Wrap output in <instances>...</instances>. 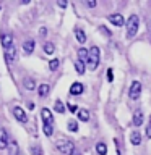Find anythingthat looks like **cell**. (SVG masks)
<instances>
[{
  "label": "cell",
  "mask_w": 151,
  "mask_h": 155,
  "mask_svg": "<svg viewBox=\"0 0 151 155\" xmlns=\"http://www.w3.org/2000/svg\"><path fill=\"white\" fill-rule=\"evenodd\" d=\"M138 26H140V18L138 15H130L127 19V37L133 39L138 32Z\"/></svg>",
  "instance_id": "6da1fadb"
},
{
  "label": "cell",
  "mask_w": 151,
  "mask_h": 155,
  "mask_svg": "<svg viewBox=\"0 0 151 155\" xmlns=\"http://www.w3.org/2000/svg\"><path fill=\"white\" fill-rule=\"evenodd\" d=\"M99 60H101V52H99V47L93 45L90 48V55H88V68L94 71L97 66H99Z\"/></svg>",
  "instance_id": "7a4b0ae2"
},
{
  "label": "cell",
  "mask_w": 151,
  "mask_h": 155,
  "mask_svg": "<svg viewBox=\"0 0 151 155\" xmlns=\"http://www.w3.org/2000/svg\"><path fill=\"white\" fill-rule=\"evenodd\" d=\"M57 149L60 150L63 155H73L76 152V150H75V144H73L72 140H67V139L57 140Z\"/></svg>",
  "instance_id": "3957f363"
},
{
  "label": "cell",
  "mask_w": 151,
  "mask_h": 155,
  "mask_svg": "<svg viewBox=\"0 0 151 155\" xmlns=\"http://www.w3.org/2000/svg\"><path fill=\"white\" fill-rule=\"evenodd\" d=\"M140 94H141V82L140 81H133V82H132V86H130V91H128L130 99L136 100L140 97Z\"/></svg>",
  "instance_id": "277c9868"
},
{
  "label": "cell",
  "mask_w": 151,
  "mask_h": 155,
  "mask_svg": "<svg viewBox=\"0 0 151 155\" xmlns=\"http://www.w3.org/2000/svg\"><path fill=\"white\" fill-rule=\"evenodd\" d=\"M5 58H7V63L8 65H13V63H16L18 60V52H16V47L12 45L8 48L7 52H5Z\"/></svg>",
  "instance_id": "5b68a950"
},
{
  "label": "cell",
  "mask_w": 151,
  "mask_h": 155,
  "mask_svg": "<svg viewBox=\"0 0 151 155\" xmlns=\"http://www.w3.org/2000/svg\"><path fill=\"white\" fill-rule=\"evenodd\" d=\"M13 116L19 121V123H26L28 121V115L21 107H13Z\"/></svg>",
  "instance_id": "8992f818"
},
{
  "label": "cell",
  "mask_w": 151,
  "mask_h": 155,
  "mask_svg": "<svg viewBox=\"0 0 151 155\" xmlns=\"http://www.w3.org/2000/svg\"><path fill=\"white\" fill-rule=\"evenodd\" d=\"M109 21L114 24V26H124L125 24V19H124V16H122L120 13H114V15H109Z\"/></svg>",
  "instance_id": "52a82bcc"
},
{
  "label": "cell",
  "mask_w": 151,
  "mask_h": 155,
  "mask_svg": "<svg viewBox=\"0 0 151 155\" xmlns=\"http://www.w3.org/2000/svg\"><path fill=\"white\" fill-rule=\"evenodd\" d=\"M41 116H42L44 124H54V116H52V111L49 108H42L41 110Z\"/></svg>",
  "instance_id": "ba28073f"
},
{
  "label": "cell",
  "mask_w": 151,
  "mask_h": 155,
  "mask_svg": "<svg viewBox=\"0 0 151 155\" xmlns=\"http://www.w3.org/2000/svg\"><path fill=\"white\" fill-rule=\"evenodd\" d=\"M8 144H10V139H8L7 131L0 128V149H8Z\"/></svg>",
  "instance_id": "9c48e42d"
},
{
  "label": "cell",
  "mask_w": 151,
  "mask_h": 155,
  "mask_svg": "<svg viewBox=\"0 0 151 155\" xmlns=\"http://www.w3.org/2000/svg\"><path fill=\"white\" fill-rule=\"evenodd\" d=\"M83 91H85V87H83L81 82H73L70 86V94L72 95H80V94H83Z\"/></svg>",
  "instance_id": "30bf717a"
},
{
  "label": "cell",
  "mask_w": 151,
  "mask_h": 155,
  "mask_svg": "<svg viewBox=\"0 0 151 155\" xmlns=\"http://www.w3.org/2000/svg\"><path fill=\"white\" fill-rule=\"evenodd\" d=\"M34 47H36V42H34L33 39H28V41L23 42V52L26 53V55H29V53L34 50Z\"/></svg>",
  "instance_id": "8fae6325"
},
{
  "label": "cell",
  "mask_w": 151,
  "mask_h": 155,
  "mask_svg": "<svg viewBox=\"0 0 151 155\" xmlns=\"http://www.w3.org/2000/svg\"><path fill=\"white\" fill-rule=\"evenodd\" d=\"M143 120H145V116H143V111L141 110H136L135 111V115H133V126H141L143 124Z\"/></svg>",
  "instance_id": "7c38bea8"
},
{
  "label": "cell",
  "mask_w": 151,
  "mask_h": 155,
  "mask_svg": "<svg viewBox=\"0 0 151 155\" xmlns=\"http://www.w3.org/2000/svg\"><path fill=\"white\" fill-rule=\"evenodd\" d=\"M8 155H19V145L16 140H10L8 144Z\"/></svg>",
  "instance_id": "4fadbf2b"
},
{
  "label": "cell",
  "mask_w": 151,
  "mask_h": 155,
  "mask_svg": "<svg viewBox=\"0 0 151 155\" xmlns=\"http://www.w3.org/2000/svg\"><path fill=\"white\" fill-rule=\"evenodd\" d=\"M2 45H3L5 50H8V48L13 45V39L10 34H2Z\"/></svg>",
  "instance_id": "5bb4252c"
},
{
  "label": "cell",
  "mask_w": 151,
  "mask_h": 155,
  "mask_svg": "<svg viewBox=\"0 0 151 155\" xmlns=\"http://www.w3.org/2000/svg\"><path fill=\"white\" fill-rule=\"evenodd\" d=\"M23 87L26 91H34L36 89V82H34L33 78H24L23 79Z\"/></svg>",
  "instance_id": "9a60e30c"
},
{
  "label": "cell",
  "mask_w": 151,
  "mask_h": 155,
  "mask_svg": "<svg viewBox=\"0 0 151 155\" xmlns=\"http://www.w3.org/2000/svg\"><path fill=\"white\" fill-rule=\"evenodd\" d=\"M75 37H76V41L80 44L86 42V32L83 31V29H80V28H75Z\"/></svg>",
  "instance_id": "2e32d148"
},
{
  "label": "cell",
  "mask_w": 151,
  "mask_h": 155,
  "mask_svg": "<svg viewBox=\"0 0 151 155\" xmlns=\"http://www.w3.org/2000/svg\"><path fill=\"white\" fill-rule=\"evenodd\" d=\"M76 116H78V120L80 121H90V111H88L86 108H80L78 110V113H76Z\"/></svg>",
  "instance_id": "e0dca14e"
},
{
  "label": "cell",
  "mask_w": 151,
  "mask_h": 155,
  "mask_svg": "<svg viewBox=\"0 0 151 155\" xmlns=\"http://www.w3.org/2000/svg\"><path fill=\"white\" fill-rule=\"evenodd\" d=\"M130 142L133 144V145H140L141 144V136L138 131H132V134H130Z\"/></svg>",
  "instance_id": "ac0fdd59"
},
{
  "label": "cell",
  "mask_w": 151,
  "mask_h": 155,
  "mask_svg": "<svg viewBox=\"0 0 151 155\" xmlns=\"http://www.w3.org/2000/svg\"><path fill=\"white\" fill-rule=\"evenodd\" d=\"M49 92H51V87H49V84H41L37 87V94L39 97H47Z\"/></svg>",
  "instance_id": "d6986e66"
},
{
  "label": "cell",
  "mask_w": 151,
  "mask_h": 155,
  "mask_svg": "<svg viewBox=\"0 0 151 155\" xmlns=\"http://www.w3.org/2000/svg\"><path fill=\"white\" fill-rule=\"evenodd\" d=\"M75 70H76L78 74H85V71H86V65H85V61L76 60V61H75Z\"/></svg>",
  "instance_id": "ffe728a7"
},
{
  "label": "cell",
  "mask_w": 151,
  "mask_h": 155,
  "mask_svg": "<svg viewBox=\"0 0 151 155\" xmlns=\"http://www.w3.org/2000/svg\"><path fill=\"white\" fill-rule=\"evenodd\" d=\"M88 55H90V50H86V48H80L78 50V60L80 61H88Z\"/></svg>",
  "instance_id": "44dd1931"
},
{
  "label": "cell",
  "mask_w": 151,
  "mask_h": 155,
  "mask_svg": "<svg viewBox=\"0 0 151 155\" xmlns=\"http://www.w3.org/2000/svg\"><path fill=\"white\" fill-rule=\"evenodd\" d=\"M96 152L99 155H107V145L104 142H97L96 144Z\"/></svg>",
  "instance_id": "7402d4cb"
},
{
  "label": "cell",
  "mask_w": 151,
  "mask_h": 155,
  "mask_svg": "<svg viewBox=\"0 0 151 155\" xmlns=\"http://www.w3.org/2000/svg\"><path fill=\"white\" fill-rule=\"evenodd\" d=\"M44 52H46L47 55H52V53L55 52V45H54L52 42H46L44 44Z\"/></svg>",
  "instance_id": "603a6c76"
},
{
  "label": "cell",
  "mask_w": 151,
  "mask_h": 155,
  "mask_svg": "<svg viewBox=\"0 0 151 155\" xmlns=\"http://www.w3.org/2000/svg\"><path fill=\"white\" fill-rule=\"evenodd\" d=\"M67 128H68V131H72V133H76V131H78V123L75 120H70L67 123Z\"/></svg>",
  "instance_id": "cb8c5ba5"
},
{
  "label": "cell",
  "mask_w": 151,
  "mask_h": 155,
  "mask_svg": "<svg viewBox=\"0 0 151 155\" xmlns=\"http://www.w3.org/2000/svg\"><path fill=\"white\" fill-rule=\"evenodd\" d=\"M54 108H55L57 113H63V111H65V107H63L62 100H55V105H54Z\"/></svg>",
  "instance_id": "d4e9b609"
},
{
  "label": "cell",
  "mask_w": 151,
  "mask_h": 155,
  "mask_svg": "<svg viewBox=\"0 0 151 155\" xmlns=\"http://www.w3.org/2000/svg\"><path fill=\"white\" fill-rule=\"evenodd\" d=\"M44 134H46L47 137H51L54 134V124H44Z\"/></svg>",
  "instance_id": "484cf974"
},
{
  "label": "cell",
  "mask_w": 151,
  "mask_h": 155,
  "mask_svg": "<svg viewBox=\"0 0 151 155\" xmlns=\"http://www.w3.org/2000/svg\"><path fill=\"white\" fill-rule=\"evenodd\" d=\"M58 65H60V61H58L57 58H55V60H51V61H49V70H51V71H55L57 68H58Z\"/></svg>",
  "instance_id": "4316f807"
},
{
  "label": "cell",
  "mask_w": 151,
  "mask_h": 155,
  "mask_svg": "<svg viewBox=\"0 0 151 155\" xmlns=\"http://www.w3.org/2000/svg\"><path fill=\"white\" fill-rule=\"evenodd\" d=\"M31 155H42V149H41V145H33L31 147Z\"/></svg>",
  "instance_id": "83f0119b"
},
{
  "label": "cell",
  "mask_w": 151,
  "mask_h": 155,
  "mask_svg": "<svg viewBox=\"0 0 151 155\" xmlns=\"http://www.w3.org/2000/svg\"><path fill=\"white\" fill-rule=\"evenodd\" d=\"M99 31H101L102 34H104L106 37H111V36H112V32H111V31H109V29H107L106 26H99Z\"/></svg>",
  "instance_id": "f1b7e54d"
},
{
  "label": "cell",
  "mask_w": 151,
  "mask_h": 155,
  "mask_svg": "<svg viewBox=\"0 0 151 155\" xmlns=\"http://www.w3.org/2000/svg\"><path fill=\"white\" fill-rule=\"evenodd\" d=\"M107 81H109V82H112V81H114V71H112L111 68L107 70Z\"/></svg>",
  "instance_id": "f546056e"
},
{
  "label": "cell",
  "mask_w": 151,
  "mask_h": 155,
  "mask_svg": "<svg viewBox=\"0 0 151 155\" xmlns=\"http://www.w3.org/2000/svg\"><path fill=\"white\" fill-rule=\"evenodd\" d=\"M68 110H70L72 113H75V111L78 113V107H76L75 104H68Z\"/></svg>",
  "instance_id": "4dcf8cb0"
},
{
  "label": "cell",
  "mask_w": 151,
  "mask_h": 155,
  "mask_svg": "<svg viewBox=\"0 0 151 155\" xmlns=\"http://www.w3.org/2000/svg\"><path fill=\"white\" fill-rule=\"evenodd\" d=\"M96 5H97L96 0H90V2H86V7H90V8H94Z\"/></svg>",
  "instance_id": "1f68e13d"
},
{
  "label": "cell",
  "mask_w": 151,
  "mask_h": 155,
  "mask_svg": "<svg viewBox=\"0 0 151 155\" xmlns=\"http://www.w3.org/2000/svg\"><path fill=\"white\" fill-rule=\"evenodd\" d=\"M146 137L151 139V124H148V128H146Z\"/></svg>",
  "instance_id": "d6a6232c"
},
{
  "label": "cell",
  "mask_w": 151,
  "mask_h": 155,
  "mask_svg": "<svg viewBox=\"0 0 151 155\" xmlns=\"http://www.w3.org/2000/svg\"><path fill=\"white\" fill-rule=\"evenodd\" d=\"M57 5H58L60 8H65V7H67V2H63V0H58V2H57Z\"/></svg>",
  "instance_id": "836d02e7"
},
{
  "label": "cell",
  "mask_w": 151,
  "mask_h": 155,
  "mask_svg": "<svg viewBox=\"0 0 151 155\" xmlns=\"http://www.w3.org/2000/svg\"><path fill=\"white\" fill-rule=\"evenodd\" d=\"M46 28H41V31H39V34H41V36H46Z\"/></svg>",
  "instance_id": "e575fe53"
},
{
  "label": "cell",
  "mask_w": 151,
  "mask_h": 155,
  "mask_svg": "<svg viewBox=\"0 0 151 155\" xmlns=\"http://www.w3.org/2000/svg\"><path fill=\"white\" fill-rule=\"evenodd\" d=\"M28 108H29V110L34 108V104H33V102H28Z\"/></svg>",
  "instance_id": "d590c367"
},
{
  "label": "cell",
  "mask_w": 151,
  "mask_h": 155,
  "mask_svg": "<svg viewBox=\"0 0 151 155\" xmlns=\"http://www.w3.org/2000/svg\"><path fill=\"white\" fill-rule=\"evenodd\" d=\"M73 155H81V153H80V152H75V153H73Z\"/></svg>",
  "instance_id": "8d00e7d4"
},
{
  "label": "cell",
  "mask_w": 151,
  "mask_h": 155,
  "mask_svg": "<svg viewBox=\"0 0 151 155\" xmlns=\"http://www.w3.org/2000/svg\"><path fill=\"white\" fill-rule=\"evenodd\" d=\"M149 124H151V116H149Z\"/></svg>",
  "instance_id": "74e56055"
},
{
  "label": "cell",
  "mask_w": 151,
  "mask_h": 155,
  "mask_svg": "<svg viewBox=\"0 0 151 155\" xmlns=\"http://www.w3.org/2000/svg\"><path fill=\"white\" fill-rule=\"evenodd\" d=\"M0 8H2V5H0Z\"/></svg>",
  "instance_id": "f35d334b"
}]
</instances>
